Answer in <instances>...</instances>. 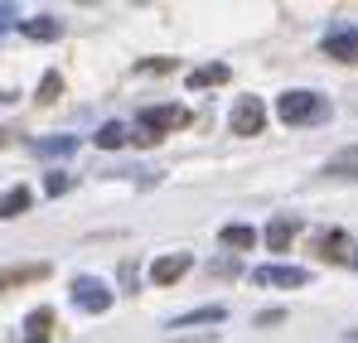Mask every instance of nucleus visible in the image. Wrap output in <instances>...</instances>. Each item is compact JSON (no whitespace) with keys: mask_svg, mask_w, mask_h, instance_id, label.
<instances>
[{"mask_svg":"<svg viewBox=\"0 0 358 343\" xmlns=\"http://www.w3.org/2000/svg\"><path fill=\"white\" fill-rule=\"evenodd\" d=\"M276 116H281L286 126H320V121L329 116V102H324L320 92L291 87V92H281V97H276Z\"/></svg>","mask_w":358,"mask_h":343,"instance_id":"f257e3e1","label":"nucleus"},{"mask_svg":"<svg viewBox=\"0 0 358 343\" xmlns=\"http://www.w3.org/2000/svg\"><path fill=\"white\" fill-rule=\"evenodd\" d=\"M266 126V102L262 97H238L233 112H228V131L233 136H262Z\"/></svg>","mask_w":358,"mask_h":343,"instance_id":"f03ea898","label":"nucleus"},{"mask_svg":"<svg viewBox=\"0 0 358 343\" xmlns=\"http://www.w3.org/2000/svg\"><path fill=\"white\" fill-rule=\"evenodd\" d=\"M73 305L87 309V314H107V309H112V290L102 286L97 276H78V281H73Z\"/></svg>","mask_w":358,"mask_h":343,"instance_id":"7ed1b4c3","label":"nucleus"},{"mask_svg":"<svg viewBox=\"0 0 358 343\" xmlns=\"http://www.w3.org/2000/svg\"><path fill=\"white\" fill-rule=\"evenodd\" d=\"M136 126H141V131H150V136L160 140L165 131H179V126H189V107H145Z\"/></svg>","mask_w":358,"mask_h":343,"instance_id":"20e7f679","label":"nucleus"},{"mask_svg":"<svg viewBox=\"0 0 358 343\" xmlns=\"http://www.w3.org/2000/svg\"><path fill=\"white\" fill-rule=\"evenodd\" d=\"M252 281H257V286H276V290H296V286L310 281V271H300V266H276V261H271V266H257Z\"/></svg>","mask_w":358,"mask_h":343,"instance_id":"39448f33","label":"nucleus"},{"mask_svg":"<svg viewBox=\"0 0 358 343\" xmlns=\"http://www.w3.org/2000/svg\"><path fill=\"white\" fill-rule=\"evenodd\" d=\"M324 58H339V63H358V29L354 24H339L324 34Z\"/></svg>","mask_w":358,"mask_h":343,"instance_id":"423d86ee","label":"nucleus"},{"mask_svg":"<svg viewBox=\"0 0 358 343\" xmlns=\"http://www.w3.org/2000/svg\"><path fill=\"white\" fill-rule=\"evenodd\" d=\"M189 266H194V251H170V256L150 261V281H155V286H175Z\"/></svg>","mask_w":358,"mask_h":343,"instance_id":"0eeeda50","label":"nucleus"},{"mask_svg":"<svg viewBox=\"0 0 358 343\" xmlns=\"http://www.w3.org/2000/svg\"><path fill=\"white\" fill-rule=\"evenodd\" d=\"M49 276V261H24V266H10V271H0V295L15 286H34V281H44Z\"/></svg>","mask_w":358,"mask_h":343,"instance_id":"6e6552de","label":"nucleus"},{"mask_svg":"<svg viewBox=\"0 0 358 343\" xmlns=\"http://www.w3.org/2000/svg\"><path fill=\"white\" fill-rule=\"evenodd\" d=\"M300 228H305V223H300L296 213H286V218H276V223L266 228V247H271V251H286V247H291V237H296Z\"/></svg>","mask_w":358,"mask_h":343,"instance_id":"1a4fd4ad","label":"nucleus"},{"mask_svg":"<svg viewBox=\"0 0 358 343\" xmlns=\"http://www.w3.org/2000/svg\"><path fill=\"white\" fill-rule=\"evenodd\" d=\"M49 334H54V309L39 305V309L24 319V343H49Z\"/></svg>","mask_w":358,"mask_h":343,"instance_id":"9d476101","label":"nucleus"},{"mask_svg":"<svg viewBox=\"0 0 358 343\" xmlns=\"http://www.w3.org/2000/svg\"><path fill=\"white\" fill-rule=\"evenodd\" d=\"M223 319H228V309H223V305H203V309H189V314L170 319V329H194V324H223Z\"/></svg>","mask_w":358,"mask_h":343,"instance_id":"9b49d317","label":"nucleus"},{"mask_svg":"<svg viewBox=\"0 0 358 343\" xmlns=\"http://www.w3.org/2000/svg\"><path fill=\"white\" fill-rule=\"evenodd\" d=\"M59 34H63V20H59V15L24 20V39H34V44H49V39H59Z\"/></svg>","mask_w":358,"mask_h":343,"instance_id":"f8f14e48","label":"nucleus"},{"mask_svg":"<svg viewBox=\"0 0 358 343\" xmlns=\"http://www.w3.org/2000/svg\"><path fill=\"white\" fill-rule=\"evenodd\" d=\"M29 203H34L29 184H15V189H5V194H0V218H20Z\"/></svg>","mask_w":358,"mask_h":343,"instance_id":"ddd939ff","label":"nucleus"},{"mask_svg":"<svg viewBox=\"0 0 358 343\" xmlns=\"http://www.w3.org/2000/svg\"><path fill=\"white\" fill-rule=\"evenodd\" d=\"M324 174H329V179H358V145L339 150V155L324 165Z\"/></svg>","mask_w":358,"mask_h":343,"instance_id":"4468645a","label":"nucleus"},{"mask_svg":"<svg viewBox=\"0 0 358 343\" xmlns=\"http://www.w3.org/2000/svg\"><path fill=\"white\" fill-rule=\"evenodd\" d=\"M228 63H203V68H194L189 73V87H218V82H228Z\"/></svg>","mask_w":358,"mask_h":343,"instance_id":"2eb2a0df","label":"nucleus"},{"mask_svg":"<svg viewBox=\"0 0 358 343\" xmlns=\"http://www.w3.org/2000/svg\"><path fill=\"white\" fill-rule=\"evenodd\" d=\"M218 237H223V247H228V251H233V256H238V251H247V247H252V242H257V232L247 228V223H228V228L218 232Z\"/></svg>","mask_w":358,"mask_h":343,"instance_id":"dca6fc26","label":"nucleus"},{"mask_svg":"<svg viewBox=\"0 0 358 343\" xmlns=\"http://www.w3.org/2000/svg\"><path fill=\"white\" fill-rule=\"evenodd\" d=\"M34 150L49 155V160H59V155H73V150H78V136H49V140H34Z\"/></svg>","mask_w":358,"mask_h":343,"instance_id":"f3484780","label":"nucleus"},{"mask_svg":"<svg viewBox=\"0 0 358 343\" xmlns=\"http://www.w3.org/2000/svg\"><path fill=\"white\" fill-rule=\"evenodd\" d=\"M92 140H97L102 150H121V145H126V126H121V121H107V126H97Z\"/></svg>","mask_w":358,"mask_h":343,"instance_id":"a211bd4d","label":"nucleus"},{"mask_svg":"<svg viewBox=\"0 0 358 343\" xmlns=\"http://www.w3.org/2000/svg\"><path fill=\"white\" fill-rule=\"evenodd\" d=\"M344 242H349L344 232H324V237H320V251H324L329 261H344Z\"/></svg>","mask_w":358,"mask_h":343,"instance_id":"6ab92c4d","label":"nucleus"},{"mask_svg":"<svg viewBox=\"0 0 358 343\" xmlns=\"http://www.w3.org/2000/svg\"><path fill=\"white\" fill-rule=\"evenodd\" d=\"M68 189H73V174H63V170H54L44 179V194H49V198H63Z\"/></svg>","mask_w":358,"mask_h":343,"instance_id":"aec40b11","label":"nucleus"},{"mask_svg":"<svg viewBox=\"0 0 358 343\" xmlns=\"http://www.w3.org/2000/svg\"><path fill=\"white\" fill-rule=\"evenodd\" d=\"M63 92V73H44V82H39V102H59Z\"/></svg>","mask_w":358,"mask_h":343,"instance_id":"412c9836","label":"nucleus"},{"mask_svg":"<svg viewBox=\"0 0 358 343\" xmlns=\"http://www.w3.org/2000/svg\"><path fill=\"white\" fill-rule=\"evenodd\" d=\"M126 140H136V145H141V150H150V145H160V140H155V136H150V131H141V126H136V131H126Z\"/></svg>","mask_w":358,"mask_h":343,"instance_id":"4be33fe9","label":"nucleus"},{"mask_svg":"<svg viewBox=\"0 0 358 343\" xmlns=\"http://www.w3.org/2000/svg\"><path fill=\"white\" fill-rule=\"evenodd\" d=\"M286 319V309H262L257 314V329H271V324H281Z\"/></svg>","mask_w":358,"mask_h":343,"instance_id":"5701e85b","label":"nucleus"},{"mask_svg":"<svg viewBox=\"0 0 358 343\" xmlns=\"http://www.w3.org/2000/svg\"><path fill=\"white\" fill-rule=\"evenodd\" d=\"M213 271H218V276H238L242 266H238V256H223V261H213Z\"/></svg>","mask_w":358,"mask_h":343,"instance_id":"b1692460","label":"nucleus"},{"mask_svg":"<svg viewBox=\"0 0 358 343\" xmlns=\"http://www.w3.org/2000/svg\"><path fill=\"white\" fill-rule=\"evenodd\" d=\"M349 339H358V329H349Z\"/></svg>","mask_w":358,"mask_h":343,"instance_id":"393cba45","label":"nucleus"},{"mask_svg":"<svg viewBox=\"0 0 358 343\" xmlns=\"http://www.w3.org/2000/svg\"><path fill=\"white\" fill-rule=\"evenodd\" d=\"M354 266H358V251H354Z\"/></svg>","mask_w":358,"mask_h":343,"instance_id":"a878e982","label":"nucleus"},{"mask_svg":"<svg viewBox=\"0 0 358 343\" xmlns=\"http://www.w3.org/2000/svg\"><path fill=\"white\" fill-rule=\"evenodd\" d=\"M0 136H5V131H0Z\"/></svg>","mask_w":358,"mask_h":343,"instance_id":"bb28decb","label":"nucleus"}]
</instances>
